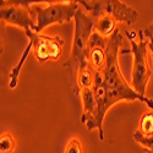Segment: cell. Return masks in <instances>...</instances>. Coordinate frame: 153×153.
I'll use <instances>...</instances> for the list:
<instances>
[{"mask_svg": "<svg viewBox=\"0 0 153 153\" xmlns=\"http://www.w3.org/2000/svg\"><path fill=\"white\" fill-rule=\"evenodd\" d=\"M75 23V32L71 53L68 61L64 64L71 76V81L74 82L76 74L80 69H85L90 66L88 61V44H90V38L94 32V19L87 14V11L83 7L77 10L74 19Z\"/></svg>", "mask_w": 153, "mask_h": 153, "instance_id": "cell-2", "label": "cell"}, {"mask_svg": "<svg viewBox=\"0 0 153 153\" xmlns=\"http://www.w3.org/2000/svg\"><path fill=\"white\" fill-rule=\"evenodd\" d=\"M145 36L148 38V52H149V55H151V58L153 60V36L152 34H147V33H145ZM152 69H153V64H152Z\"/></svg>", "mask_w": 153, "mask_h": 153, "instance_id": "cell-18", "label": "cell"}, {"mask_svg": "<svg viewBox=\"0 0 153 153\" xmlns=\"http://www.w3.org/2000/svg\"><path fill=\"white\" fill-rule=\"evenodd\" d=\"M137 131H140L146 137L153 136V111L152 110L146 111L141 117Z\"/></svg>", "mask_w": 153, "mask_h": 153, "instance_id": "cell-13", "label": "cell"}, {"mask_svg": "<svg viewBox=\"0 0 153 153\" xmlns=\"http://www.w3.org/2000/svg\"><path fill=\"white\" fill-rule=\"evenodd\" d=\"M102 5H103L104 14L110 15L117 22H123L131 26L138 19V12L135 9L119 0H107V1H102Z\"/></svg>", "mask_w": 153, "mask_h": 153, "instance_id": "cell-8", "label": "cell"}, {"mask_svg": "<svg viewBox=\"0 0 153 153\" xmlns=\"http://www.w3.org/2000/svg\"><path fill=\"white\" fill-rule=\"evenodd\" d=\"M31 52H33V47H32V43L28 42L26 49L23 50V53L19 60V62L16 64V66L12 68L11 72H10V77H9V88H11V90H15V88L17 87V83H19V76H20V72L22 70V66L25 61L27 60V58L30 56Z\"/></svg>", "mask_w": 153, "mask_h": 153, "instance_id": "cell-12", "label": "cell"}, {"mask_svg": "<svg viewBox=\"0 0 153 153\" xmlns=\"http://www.w3.org/2000/svg\"><path fill=\"white\" fill-rule=\"evenodd\" d=\"M117 21L110 15L103 14L94 20V31L104 38H110L117 31Z\"/></svg>", "mask_w": 153, "mask_h": 153, "instance_id": "cell-10", "label": "cell"}, {"mask_svg": "<svg viewBox=\"0 0 153 153\" xmlns=\"http://www.w3.org/2000/svg\"><path fill=\"white\" fill-rule=\"evenodd\" d=\"M109 42V38H104L102 37L99 33H97L96 31L92 33L91 38H90V44H88V49H92L94 47H100V48H107Z\"/></svg>", "mask_w": 153, "mask_h": 153, "instance_id": "cell-16", "label": "cell"}, {"mask_svg": "<svg viewBox=\"0 0 153 153\" xmlns=\"http://www.w3.org/2000/svg\"><path fill=\"white\" fill-rule=\"evenodd\" d=\"M83 143L79 137H71L64 149V153H83Z\"/></svg>", "mask_w": 153, "mask_h": 153, "instance_id": "cell-15", "label": "cell"}, {"mask_svg": "<svg viewBox=\"0 0 153 153\" xmlns=\"http://www.w3.org/2000/svg\"><path fill=\"white\" fill-rule=\"evenodd\" d=\"M80 98L82 104V114H81V124H83L88 131L94 129L100 131V126L98 123V107L94 97L93 88H83L80 91Z\"/></svg>", "mask_w": 153, "mask_h": 153, "instance_id": "cell-7", "label": "cell"}, {"mask_svg": "<svg viewBox=\"0 0 153 153\" xmlns=\"http://www.w3.org/2000/svg\"><path fill=\"white\" fill-rule=\"evenodd\" d=\"M88 61H90V66L96 72H103L107 64V48L94 47L90 49Z\"/></svg>", "mask_w": 153, "mask_h": 153, "instance_id": "cell-11", "label": "cell"}, {"mask_svg": "<svg viewBox=\"0 0 153 153\" xmlns=\"http://www.w3.org/2000/svg\"><path fill=\"white\" fill-rule=\"evenodd\" d=\"M134 140L143 147V149H153V136L151 137H146L143 136L140 131H135L134 132Z\"/></svg>", "mask_w": 153, "mask_h": 153, "instance_id": "cell-17", "label": "cell"}, {"mask_svg": "<svg viewBox=\"0 0 153 153\" xmlns=\"http://www.w3.org/2000/svg\"><path fill=\"white\" fill-rule=\"evenodd\" d=\"M30 7L36 20V27L33 32L41 33L47 27L53 25L68 23L75 19L77 10L81 7L80 1H22Z\"/></svg>", "mask_w": 153, "mask_h": 153, "instance_id": "cell-4", "label": "cell"}, {"mask_svg": "<svg viewBox=\"0 0 153 153\" xmlns=\"http://www.w3.org/2000/svg\"><path fill=\"white\" fill-rule=\"evenodd\" d=\"M16 138L10 132H3L0 135V153H15Z\"/></svg>", "mask_w": 153, "mask_h": 153, "instance_id": "cell-14", "label": "cell"}, {"mask_svg": "<svg viewBox=\"0 0 153 153\" xmlns=\"http://www.w3.org/2000/svg\"><path fill=\"white\" fill-rule=\"evenodd\" d=\"M123 44V34L119 28L113 33L109 38L107 45V64L103 70L104 81L107 87V97H108V109L120 102H136L140 100L153 110V99L137 93L132 86L126 81L121 72L119 64V54L121 52Z\"/></svg>", "mask_w": 153, "mask_h": 153, "instance_id": "cell-1", "label": "cell"}, {"mask_svg": "<svg viewBox=\"0 0 153 153\" xmlns=\"http://www.w3.org/2000/svg\"><path fill=\"white\" fill-rule=\"evenodd\" d=\"M146 153H153V149H143Z\"/></svg>", "mask_w": 153, "mask_h": 153, "instance_id": "cell-20", "label": "cell"}, {"mask_svg": "<svg viewBox=\"0 0 153 153\" xmlns=\"http://www.w3.org/2000/svg\"><path fill=\"white\" fill-rule=\"evenodd\" d=\"M94 77H96V72L91 66L80 69L72 82L74 92L80 93V91L83 90V88H92L94 85Z\"/></svg>", "mask_w": 153, "mask_h": 153, "instance_id": "cell-9", "label": "cell"}, {"mask_svg": "<svg viewBox=\"0 0 153 153\" xmlns=\"http://www.w3.org/2000/svg\"><path fill=\"white\" fill-rule=\"evenodd\" d=\"M28 38V42L32 43L33 55L41 64L48 61H56L62 54L65 41L59 36H45L42 33H36L32 30L25 32Z\"/></svg>", "mask_w": 153, "mask_h": 153, "instance_id": "cell-5", "label": "cell"}, {"mask_svg": "<svg viewBox=\"0 0 153 153\" xmlns=\"http://www.w3.org/2000/svg\"><path fill=\"white\" fill-rule=\"evenodd\" d=\"M0 19L5 25L17 26L25 32L34 30L36 20L28 6L22 1H3L0 7Z\"/></svg>", "mask_w": 153, "mask_h": 153, "instance_id": "cell-6", "label": "cell"}, {"mask_svg": "<svg viewBox=\"0 0 153 153\" xmlns=\"http://www.w3.org/2000/svg\"><path fill=\"white\" fill-rule=\"evenodd\" d=\"M143 32L147 33V34H152V36H153V23H151L146 30H143Z\"/></svg>", "mask_w": 153, "mask_h": 153, "instance_id": "cell-19", "label": "cell"}, {"mask_svg": "<svg viewBox=\"0 0 153 153\" xmlns=\"http://www.w3.org/2000/svg\"><path fill=\"white\" fill-rule=\"evenodd\" d=\"M125 34L129 38L131 45L130 50H121L120 54L131 53L134 56L132 72H131V86L140 94L145 96L146 88L152 76L149 68V52H148V38L143 31H130L126 30Z\"/></svg>", "mask_w": 153, "mask_h": 153, "instance_id": "cell-3", "label": "cell"}]
</instances>
